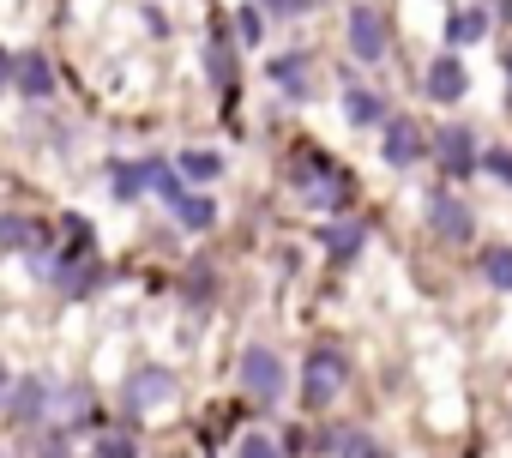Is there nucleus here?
Wrapping results in <instances>:
<instances>
[{
	"mask_svg": "<svg viewBox=\"0 0 512 458\" xmlns=\"http://www.w3.org/2000/svg\"><path fill=\"white\" fill-rule=\"evenodd\" d=\"M266 7H272V13H308L314 0H266Z\"/></svg>",
	"mask_w": 512,
	"mask_h": 458,
	"instance_id": "a878e982",
	"label": "nucleus"
},
{
	"mask_svg": "<svg viewBox=\"0 0 512 458\" xmlns=\"http://www.w3.org/2000/svg\"><path fill=\"white\" fill-rule=\"evenodd\" d=\"M7 73H13V61H7V55H0V91H7Z\"/></svg>",
	"mask_w": 512,
	"mask_h": 458,
	"instance_id": "bb28decb",
	"label": "nucleus"
},
{
	"mask_svg": "<svg viewBox=\"0 0 512 458\" xmlns=\"http://www.w3.org/2000/svg\"><path fill=\"white\" fill-rule=\"evenodd\" d=\"M0 248H25V254H43L49 248V229L37 217H0Z\"/></svg>",
	"mask_w": 512,
	"mask_h": 458,
	"instance_id": "1a4fd4ad",
	"label": "nucleus"
},
{
	"mask_svg": "<svg viewBox=\"0 0 512 458\" xmlns=\"http://www.w3.org/2000/svg\"><path fill=\"white\" fill-rule=\"evenodd\" d=\"M482 31H488V13H482V7H470V13H452V19H446V43H452V49H458V43H476Z\"/></svg>",
	"mask_w": 512,
	"mask_h": 458,
	"instance_id": "2eb2a0df",
	"label": "nucleus"
},
{
	"mask_svg": "<svg viewBox=\"0 0 512 458\" xmlns=\"http://www.w3.org/2000/svg\"><path fill=\"white\" fill-rule=\"evenodd\" d=\"M175 169H181L187 181H217V175H223V157H217V151H181Z\"/></svg>",
	"mask_w": 512,
	"mask_h": 458,
	"instance_id": "dca6fc26",
	"label": "nucleus"
},
{
	"mask_svg": "<svg viewBox=\"0 0 512 458\" xmlns=\"http://www.w3.org/2000/svg\"><path fill=\"white\" fill-rule=\"evenodd\" d=\"M338 452H344V458H386V446H380V440H368V434H344V440H338Z\"/></svg>",
	"mask_w": 512,
	"mask_h": 458,
	"instance_id": "4be33fe9",
	"label": "nucleus"
},
{
	"mask_svg": "<svg viewBox=\"0 0 512 458\" xmlns=\"http://www.w3.org/2000/svg\"><path fill=\"white\" fill-rule=\"evenodd\" d=\"M350 55H356V61H380V55H386V25H380V13L350 7Z\"/></svg>",
	"mask_w": 512,
	"mask_h": 458,
	"instance_id": "423d86ee",
	"label": "nucleus"
},
{
	"mask_svg": "<svg viewBox=\"0 0 512 458\" xmlns=\"http://www.w3.org/2000/svg\"><path fill=\"white\" fill-rule=\"evenodd\" d=\"M434 151H440V169H446L452 181H464V175L476 169V133H470V127H440Z\"/></svg>",
	"mask_w": 512,
	"mask_h": 458,
	"instance_id": "39448f33",
	"label": "nucleus"
},
{
	"mask_svg": "<svg viewBox=\"0 0 512 458\" xmlns=\"http://www.w3.org/2000/svg\"><path fill=\"white\" fill-rule=\"evenodd\" d=\"M97 458H139V440L115 428V434H103V440H97Z\"/></svg>",
	"mask_w": 512,
	"mask_h": 458,
	"instance_id": "412c9836",
	"label": "nucleus"
},
{
	"mask_svg": "<svg viewBox=\"0 0 512 458\" xmlns=\"http://www.w3.org/2000/svg\"><path fill=\"white\" fill-rule=\"evenodd\" d=\"M37 416H43V380H25L19 404H13V422H37Z\"/></svg>",
	"mask_w": 512,
	"mask_h": 458,
	"instance_id": "aec40b11",
	"label": "nucleus"
},
{
	"mask_svg": "<svg viewBox=\"0 0 512 458\" xmlns=\"http://www.w3.org/2000/svg\"><path fill=\"white\" fill-rule=\"evenodd\" d=\"M211 217H217V211H211V199H193V193H181V199H175V223H187V229H211Z\"/></svg>",
	"mask_w": 512,
	"mask_h": 458,
	"instance_id": "a211bd4d",
	"label": "nucleus"
},
{
	"mask_svg": "<svg viewBox=\"0 0 512 458\" xmlns=\"http://www.w3.org/2000/svg\"><path fill=\"white\" fill-rule=\"evenodd\" d=\"M506 97H512V49H506Z\"/></svg>",
	"mask_w": 512,
	"mask_h": 458,
	"instance_id": "c85d7f7f",
	"label": "nucleus"
},
{
	"mask_svg": "<svg viewBox=\"0 0 512 458\" xmlns=\"http://www.w3.org/2000/svg\"><path fill=\"white\" fill-rule=\"evenodd\" d=\"M428 229L440 242H470V229H476V217H470V205L464 199H452V193H428Z\"/></svg>",
	"mask_w": 512,
	"mask_h": 458,
	"instance_id": "7ed1b4c3",
	"label": "nucleus"
},
{
	"mask_svg": "<svg viewBox=\"0 0 512 458\" xmlns=\"http://www.w3.org/2000/svg\"><path fill=\"white\" fill-rule=\"evenodd\" d=\"M241 458H284V452H278L266 434H247V440H241Z\"/></svg>",
	"mask_w": 512,
	"mask_h": 458,
	"instance_id": "393cba45",
	"label": "nucleus"
},
{
	"mask_svg": "<svg viewBox=\"0 0 512 458\" xmlns=\"http://www.w3.org/2000/svg\"><path fill=\"white\" fill-rule=\"evenodd\" d=\"M266 73H272V85H284V97H296V103L314 97V55H278Z\"/></svg>",
	"mask_w": 512,
	"mask_h": 458,
	"instance_id": "0eeeda50",
	"label": "nucleus"
},
{
	"mask_svg": "<svg viewBox=\"0 0 512 458\" xmlns=\"http://www.w3.org/2000/svg\"><path fill=\"white\" fill-rule=\"evenodd\" d=\"M416 157H422V127L416 121H392L386 127V163L392 169H410Z\"/></svg>",
	"mask_w": 512,
	"mask_h": 458,
	"instance_id": "9d476101",
	"label": "nucleus"
},
{
	"mask_svg": "<svg viewBox=\"0 0 512 458\" xmlns=\"http://www.w3.org/2000/svg\"><path fill=\"white\" fill-rule=\"evenodd\" d=\"M145 181H151V163H115V169H109L115 199H139V193H145Z\"/></svg>",
	"mask_w": 512,
	"mask_h": 458,
	"instance_id": "4468645a",
	"label": "nucleus"
},
{
	"mask_svg": "<svg viewBox=\"0 0 512 458\" xmlns=\"http://www.w3.org/2000/svg\"><path fill=\"white\" fill-rule=\"evenodd\" d=\"M338 392H344V356H338V350H314L308 368H302V398L320 410V404H332Z\"/></svg>",
	"mask_w": 512,
	"mask_h": 458,
	"instance_id": "f03ea898",
	"label": "nucleus"
},
{
	"mask_svg": "<svg viewBox=\"0 0 512 458\" xmlns=\"http://www.w3.org/2000/svg\"><path fill=\"white\" fill-rule=\"evenodd\" d=\"M235 31H241V43H260V37H266V19H260V7H241V13H235Z\"/></svg>",
	"mask_w": 512,
	"mask_h": 458,
	"instance_id": "5701e85b",
	"label": "nucleus"
},
{
	"mask_svg": "<svg viewBox=\"0 0 512 458\" xmlns=\"http://www.w3.org/2000/svg\"><path fill=\"white\" fill-rule=\"evenodd\" d=\"M97 278H103V266L97 260H73V266H61V290H97Z\"/></svg>",
	"mask_w": 512,
	"mask_h": 458,
	"instance_id": "6ab92c4d",
	"label": "nucleus"
},
{
	"mask_svg": "<svg viewBox=\"0 0 512 458\" xmlns=\"http://www.w3.org/2000/svg\"><path fill=\"white\" fill-rule=\"evenodd\" d=\"M344 115H350V127H380V121H386V103H380V91L350 85V91H344Z\"/></svg>",
	"mask_w": 512,
	"mask_h": 458,
	"instance_id": "f8f14e48",
	"label": "nucleus"
},
{
	"mask_svg": "<svg viewBox=\"0 0 512 458\" xmlns=\"http://www.w3.org/2000/svg\"><path fill=\"white\" fill-rule=\"evenodd\" d=\"M320 242H326V254L350 260V254L368 242V229H362V223H326V229H320Z\"/></svg>",
	"mask_w": 512,
	"mask_h": 458,
	"instance_id": "ddd939ff",
	"label": "nucleus"
},
{
	"mask_svg": "<svg viewBox=\"0 0 512 458\" xmlns=\"http://www.w3.org/2000/svg\"><path fill=\"white\" fill-rule=\"evenodd\" d=\"M482 169H488L494 181H506V187H512V151H506V145H494V151L482 157Z\"/></svg>",
	"mask_w": 512,
	"mask_h": 458,
	"instance_id": "b1692460",
	"label": "nucleus"
},
{
	"mask_svg": "<svg viewBox=\"0 0 512 458\" xmlns=\"http://www.w3.org/2000/svg\"><path fill=\"white\" fill-rule=\"evenodd\" d=\"M13 85H19L25 97H49V91H55V73H49L43 55H19V61H13Z\"/></svg>",
	"mask_w": 512,
	"mask_h": 458,
	"instance_id": "9b49d317",
	"label": "nucleus"
},
{
	"mask_svg": "<svg viewBox=\"0 0 512 458\" xmlns=\"http://www.w3.org/2000/svg\"><path fill=\"white\" fill-rule=\"evenodd\" d=\"M494 13H500V19H512V0H494Z\"/></svg>",
	"mask_w": 512,
	"mask_h": 458,
	"instance_id": "cd10ccee",
	"label": "nucleus"
},
{
	"mask_svg": "<svg viewBox=\"0 0 512 458\" xmlns=\"http://www.w3.org/2000/svg\"><path fill=\"white\" fill-rule=\"evenodd\" d=\"M470 91V73H464V61L458 55H440L434 67H428V97L434 103H458Z\"/></svg>",
	"mask_w": 512,
	"mask_h": 458,
	"instance_id": "6e6552de",
	"label": "nucleus"
},
{
	"mask_svg": "<svg viewBox=\"0 0 512 458\" xmlns=\"http://www.w3.org/2000/svg\"><path fill=\"white\" fill-rule=\"evenodd\" d=\"M482 278L494 284V290H512V248L500 242V248H482Z\"/></svg>",
	"mask_w": 512,
	"mask_h": 458,
	"instance_id": "f3484780",
	"label": "nucleus"
},
{
	"mask_svg": "<svg viewBox=\"0 0 512 458\" xmlns=\"http://www.w3.org/2000/svg\"><path fill=\"white\" fill-rule=\"evenodd\" d=\"M0 392H7V368H0Z\"/></svg>",
	"mask_w": 512,
	"mask_h": 458,
	"instance_id": "c756f323",
	"label": "nucleus"
},
{
	"mask_svg": "<svg viewBox=\"0 0 512 458\" xmlns=\"http://www.w3.org/2000/svg\"><path fill=\"white\" fill-rule=\"evenodd\" d=\"M169 392H175V374H169V368H139V374H127V386H121V404L139 416V410L163 404Z\"/></svg>",
	"mask_w": 512,
	"mask_h": 458,
	"instance_id": "20e7f679",
	"label": "nucleus"
},
{
	"mask_svg": "<svg viewBox=\"0 0 512 458\" xmlns=\"http://www.w3.org/2000/svg\"><path fill=\"white\" fill-rule=\"evenodd\" d=\"M241 386L253 392V398H284V362H278V350H266V344H247L241 350Z\"/></svg>",
	"mask_w": 512,
	"mask_h": 458,
	"instance_id": "f257e3e1",
	"label": "nucleus"
}]
</instances>
